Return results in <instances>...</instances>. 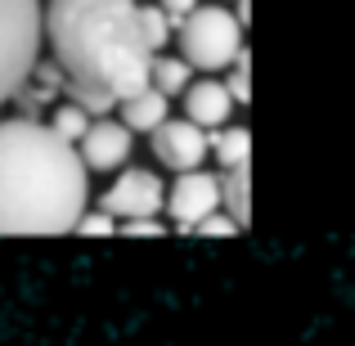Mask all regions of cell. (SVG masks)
<instances>
[{
	"label": "cell",
	"instance_id": "cell-1",
	"mask_svg": "<svg viewBox=\"0 0 355 346\" xmlns=\"http://www.w3.org/2000/svg\"><path fill=\"white\" fill-rule=\"evenodd\" d=\"M45 41L68 104L104 117L148 90L153 50L139 32V0H50Z\"/></svg>",
	"mask_w": 355,
	"mask_h": 346
},
{
	"label": "cell",
	"instance_id": "cell-2",
	"mask_svg": "<svg viewBox=\"0 0 355 346\" xmlns=\"http://www.w3.org/2000/svg\"><path fill=\"white\" fill-rule=\"evenodd\" d=\"M86 202L90 171L50 121H0V234H68Z\"/></svg>",
	"mask_w": 355,
	"mask_h": 346
},
{
	"label": "cell",
	"instance_id": "cell-3",
	"mask_svg": "<svg viewBox=\"0 0 355 346\" xmlns=\"http://www.w3.org/2000/svg\"><path fill=\"white\" fill-rule=\"evenodd\" d=\"M41 0H0V108L27 90L36 63H41Z\"/></svg>",
	"mask_w": 355,
	"mask_h": 346
},
{
	"label": "cell",
	"instance_id": "cell-4",
	"mask_svg": "<svg viewBox=\"0 0 355 346\" xmlns=\"http://www.w3.org/2000/svg\"><path fill=\"white\" fill-rule=\"evenodd\" d=\"M175 32H180V50H184L180 59L198 72H225V68H234V59L248 50L239 18L230 14L225 5H198Z\"/></svg>",
	"mask_w": 355,
	"mask_h": 346
},
{
	"label": "cell",
	"instance_id": "cell-5",
	"mask_svg": "<svg viewBox=\"0 0 355 346\" xmlns=\"http://www.w3.org/2000/svg\"><path fill=\"white\" fill-rule=\"evenodd\" d=\"M162 207H166V184L148 166H126L99 198V211H108L113 220H157Z\"/></svg>",
	"mask_w": 355,
	"mask_h": 346
},
{
	"label": "cell",
	"instance_id": "cell-6",
	"mask_svg": "<svg viewBox=\"0 0 355 346\" xmlns=\"http://www.w3.org/2000/svg\"><path fill=\"white\" fill-rule=\"evenodd\" d=\"M148 139H153V157L166 166V171H175V175L202 171V162L211 157L207 130H198L193 121H184V117H166Z\"/></svg>",
	"mask_w": 355,
	"mask_h": 346
},
{
	"label": "cell",
	"instance_id": "cell-7",
	"mask_svg": "<svg viewBox=\"0 0 355 346\" xmlns=\"http://www.w3.org/2000/svg\"><path fill=\"white\" fill-rule=\"evenodd\" d=\"M166 211L184 234H193L211 211H220V175L216 171L175 175V184L166 189Z\"/></svg>",
	"mask_w": 355,
	"mask_h": 346
},
{
	"label": "cell",
	"instance_id": "cell-8",
	"mask_svg": "<svg viewBox=\"0 0 355 346\" xmlns=\"http://www.w3.org/2000/svg\"><path fill=\"white\" fill-rule=\"evenodd\" d=\"M130 144H135V135H130L121 121L95 117L90 130H86V139L77 144V157L86 162V171H117V166L130 162Z\"/></svg>",
	"mask_w": 355,
	"mask_h": 346
},
{
	"label": "cell",
	"instance_id": "cell-9",
	"mask_svg": "<svg viewBox=\"0 0 355 346\" xmlns=\"http://www.w3.org/2000/svg\"><path fill=\"white\" fill-rule=\"evenodd\" d=\"M230 113H234V99H230L225 81L202 77V81H193V86L184 90V121H193V126L207 130V135L225 126Z\"/></svg>",
	"mask_w": 355,
	"mask_h": 346
},
{
	"label": "cell",
	"instance_id": "cell-10",
	"mask_svg": "<svg viewBox=\"0 0 355 346\" xmlns=\"http://www.w3.org/2000/svg\"><path fill=\"white\" fill-rule=\"evenodd\" d=\"M166 113H171V99H166V95H157V90L148 86V90H139V95H130L126 104H121V117H117V121L130 130V135H135V130L153 135V130L166 121Z\"/></svg>",
	"mask_w": 355,
	"mask_h": 346
},
{
	"label": "cell",
	"instance_id": "cell-11",
	"mask_svg": "<svg viewBox=\"0 0 355 346\" xmlns=\"http://www.w3.org/2000/svg\"><path fill=\"white\" fill-rule=\"evenodd\" d=\"M207 144H211V157L220 162V175L248 166V157H252L248 126H220V130H211V135H207Z\"/></svg>",
	"mask_w": 355,
	"mask_h": 346
},
{
	"label": "cell",
	"instance_id": "cell-12",
	"mask_svg": "<svg viewBox=\"0 0 355 346\" xmlns=\"http://www.w3.org/2000/svg\"><path fill=\"white\" fill-rule=\"evenodd\" d=\"M248 193H252V171L248 166L220 175V211H225L239 230H248V220H252V198Z\"/></svg>",
	"mask_w": 355,
	"mask_h": 346
},
{
	"label": "cell",
	"instance_id": "cell-13",
	"mask_svg": "<svg viewBox=\"0 0 355 346\" xmlns=\"http://www.w3.org/2000/svg\"><path fill=\"white\" fill-rule=\"evenodd\" d=\"M148 86L157 90V95H184V90L193 86V68L189 63L180 59V54H162V59H157L153 54V72H148Z\"/></svg>",
	"mask_w": 355,
	"mask_h": 346
},
{
	"label": "cell",
	"instance_id": "cell-14",
	"mask_svg": "<svg viewBox=\"0 0 355 346\" xmlns=\"http://www.w3.org/2000/svg\"><path fill=\"white\" fill-rule=\"evenodd\" d=\"M90 121H95V117H90L86 108H77V104H68V99H63V104L54 108V117H50V130L63 139V144H72V148H77L81 139H86Z\"/></svg>",
	"mask_w": 355,
	"mask_h": 346
},
{
	"label": "cell",
	"instance_id": "cell-15",
	"mask_svg": "<svg viewBox=\"0 0 355 346\" xmlns=\"http://www.w3.org/2000/svg\"><path fill=\"white\" fill-rule=\"evenodd\" d=\"M139 32H144V41H148V50H162L166 41H171V32H175V23L162 14L157 5H139Z\"/></svg>",
	"mask_w": 355,
	"mask_h": 346
},
{
	"label": "cell",
	"instance_id": "cell-16",
	"mask_svg": "<svg viewBox=\"0 0 355 346\" xmlns=\"http://www.w3.org/2000/svg\"><path fill=\"white\" fill-rule=\"evenodd\" d=\"M225 90H230V99H234V104H248V99H252V59H248V50H243L239 59H234Z\"/></svg>",
	"mask_w": 355,
	"mask_h": 346
},
{
	"label": "cell",
	"instance_id": "cell-17",
	"mask_svg": "<svg viewBox=\"0 0 355 346\" xmlns=\"http://www.w3.org/2000/svg\"><path fill=\"white\" fill-rule=\"evenodd\" d=\"M193 234H202V239H234V234H243V230L225 216V211H211V216L202 220V225L193 230Z\"/></svg>",
	"mask_w": 355,
	"mask_h": 346
},
{
	"label": "cell",
	"instance_id": "cell-18",
	"mask_svg": "<svg viewBox=\"0 0 355 346\" xmlns=\"http://www.w3.org/2000/svg\"><path fill=\"white\" fill-rule=\"evenodd\" d=\"M77 234H95V239L99 234H117V220L108 216V211H86V216L77 220Z\"/></svg>",
	"mask_w": 355,
	"mask_h": 346
},
{
	"label": "cell",
	"instance_id": "cell-19",
	"mask_svg": "<svg viewBox=\"0 0 355 346\" xmlns=\"http://www.w3.org/2000/svg\"><path fill=\"white\" fill-rule=\"evenodd\" d=\"M117 234H126V239H162L166 225L162 220H121Z\"/></svg>",
	"mask_w": 355,
	"mask_h": 346
},
{
	"label": "cell",
	"instance_id": "cell-20",
	"mask_svg": "<svg viewBox=\"0 0 355 346\" xmlns=\"http://www.w3.org/2000/svg\"><path fill=\"white\" fill-rule=\"evenodd\" d=\"M157 9H162V14H166V18H171V23H175V27H180V23H184V18H189V14H193V9H198V0H157Z\"/></svg>",
	"mask_w": 355,
	"mask_h": 346
}]
</instances>
